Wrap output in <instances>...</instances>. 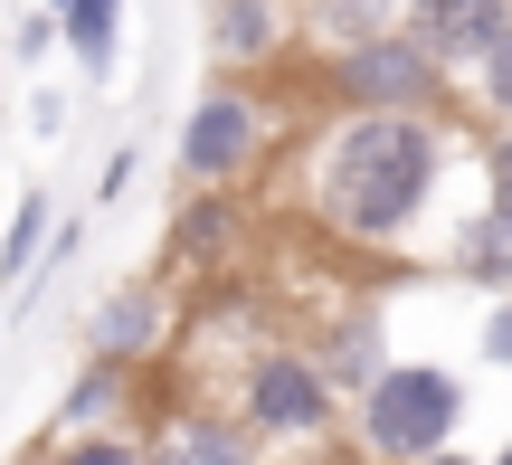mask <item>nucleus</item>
<instances>
[{
	"label": "nucleus",
	"instance_id": "f257e3e1",
	"mask_svg": "<svg viewBox=\"0 0 512 465\" xmlns=\"http://www.w3.org/2000/svg\"><path fill=\"white\" fill-rule=\"evenodd\" d=\"M446 171H456V124L427 114H323L294 143V209L351 257H389L437 228Z\"/></svg>",
	"mask_w": 512,
	"mask_h": 465
},
{
	"label": "nucleus",
	"instance_id": "f03ea898",
	"mask_svg": "<svg viewBox=\"0 0 512 465\" xmlns=\"http://www.w3.org/2000/svg\"><path fill=\"white\" fill-rule=\"evenodd\" d=\"M219 409L266 447V465H332V456H351V399L313 371V352L294 333L256 342L238 371L219 380Z\"/></svg>",
	"mask_w": 512,
	"mask_h": 465
},
{
	"label": "nucleus",
	"instance_id": "7ed1b4c3",
	"mask_svg": "<svg viewBox=\"0 0 512 465\" xmlns=\"http://www.w3.org/2000/svg\"><path fill=\"white\" fill-rule=\"evenodd\" d=\"M304 86H313V114H427V124L465 114V86L408 29H380L361 48H323L304 67Z\"/></svg>",
	"mask_w": 512,
	"mask_h": 465
},
{
	"label": "nucleus",
	"instance_id": "20e7f679",
	"mask_svg": "<svg viewBox=\"0 0 512 465\" xmlns=\"http://www.w3.org/2000/svg\"><path fill=\"white\" fill-rule=\"evenodd\" d=\"M465 447V380L446 361H389L351 399V465H427Z\"/></svg>",
	"mask_w": 512,
	"mask_h": 465
},
{
	"label": "nucleus",
	"instance_id": "39448f33",
	"mask_svg": "<svg viewBox=\"0 0 512 465\" xmlns=\"http://www.w3.org/2000/svg\"><path fill=\"white\" fill-rule=\"evenodd\" d=\"M285 124H275V95L247 86V76H209L181 114V143H171V171L181 190H247L256 171L275 162Z\"/></svg>",
	"mask_w": 512,
	"mask_h": 465
},
{
	"label": "nucleus",
	"instance_id": "423d86ee",
	"mask_svg": "<svg viewBox=\"0 0 512 465\" xmlns=\"http://www.w3.org/2000/svg\"><path fill=\"white\" fill-rule=\"evenodd\" d=\"M256 257V200L247 190H181L162 219V276L171 285H228Z\"/></svg>",
	"mask_w": 512,
	"mask_h": 465
},
{
	"label": "nucleus",
	"instance_id": "0eeeda50",
	"mask_svg": "<svg viewBox=\"0 0 512 465\" xmlns=\"http://www.w3.org/2000/svg\"><path fill=\"white\" fill-rule=\"evenodd\" d=\"M181 285L152 266V276H124L114 295L86 304V361H114V371H162L181 352Z\"/></svg>",
	"mask_w": 512,
	"mask_h": 465
},
{
	"label": "nucleus",
	"instance_id": "6e6552de",
	"mask_svg": "<svg viewBox=\"0 0 512 465\" xmlns=\"http://www.w3.org/2000/svg\"><path fill=\"white\" fill-rule=\"evenodd\" d=\"M285 333L313 352V371H323L342 399H361L370 380L389 371V323H380V304H370V295H351V304H313V314H294Z\"/></svg>",
	"mask_w": 512,
	"mask_h": 465
},
{
	"label": "nucleus",
	"instance_id": "1a4fd4ad",
	"mask_svg": "<svg viewBox=\"0 0 512 465\" xmlns=\"http://www.w3.org/2000/svg\"><path fill=\"white\" fill-rule=\"evenodd\" d=\"M304 48V29H294V0H209V57H219V76H247V86H266L285 57Z\"/></svg>",
	"mask_w": 512,
	"mask_h": 465
},
{
	"label": "nucleus",
	"instance_id": "9d476101",
	"mask_svg": "<svg viewBox=\"0 0 512 465\" xmlns=\"http://www.w3.org/2000/svg\"><path fill=\"white\" fill-rule=\"evenodd\" d=\"M399 29H408V38H418V48L465 86V76H475L484 57L512 38V0H408Z\"/></svg>",
	"mask_w": 512,
	"mask_h": 465
},
{
	"label": "nucleus",
	"instance_id": "9b49d317",
	"mask_svg": "<svg viewBox=\"0 0 512 465\" xmlns=\"http://www.w3.org/2000/svg\"><path fill=\"white\" fill-rule=\"evenodd\" d=\"M152 465H266V447L219 409V399H171V409H143Z\"/></svg>",
	"mask_w": 512,
	"mask_h": 465
},
{
	"label": "nucleus",
	"instance_id": "f8f14e48",
	"mask_svg": "<svg viewBox=\"0 0 512 465\" xmlns=\"http://www.w3.org/2000/svg\"><path fill=\"white\" fill-rule=\"evenodd\" d=\"M437 257H446V276H465L475 295H494V304L512 295V219H503V209L475 200V209L437 238Z\"/></svg>",
	"mask_w": 512,
	"mask_h": 465
},
{
	"label": "nucleus",
	"instance_id": "ddd939ff",
	"mask_svg": "<svg viewBox=\"0 0 512 465\" xmlns=\"http://www.w3.org/2000/svg\"><path fill=\"white\" fill-rule=\"evenodd\" d=\"M143 409V371H114V361H76L67 399H57L48 437H95V428H124Z\"/></svg>",
	"mask_w": 512,
	"mask_h": 465
},
{
	"label": "nucleus",
	"instance_id": "4468645a",
	"mask_svg": "<svg viewBox=\"0 0 512 465\" xmlns=\"http://www.w3.org/2000/svg\"><path fill=\"white\" fill-rule=\"evenodd\" d=\"M399 19H408V0H294V29H304L313 57L323 48H361V38L399 29Z\"/></svg>",
	"mask_w": 512,
	"mask_h": 465
},
{
	"label": "nucleus",
	"instance_id": "2eb2a0df",
	"mask_svg": "<svg viewBox=\"0 0 512 465\" xmlns=\"http://www.w3.org/2000/svg\"><path fill=\"white\" fill-rule=\"evenodd\" d=\"M57 29H67V57L86 67V86H114V67H124V0H67Z\"/></svg>",
	"mask_w": 512,
	"mask_h": 465
},
{
	"label": "nucleus",
	"instance_id": "dca6fc26",
	"mask_svg": "<svg viewBox=\"0 0 512 465\" xmlns=\"http://www.w3.org/2000/svg\"><path fill=\"white\" fill-rule=\"evenodd\" d=\"M48 238H57V209H48V190H29V200L10 209V228H0V295L48 266Z\"/></svg>",
	"mask_w": 512,
	"mask_h": 465
},
{
	"label": "nucleus",
	"instance_id": "f3484780",
	"mask_svg": "<svg viewBox=\"0 0 512 465\" xmlns=\"http://www.w3.org/2000/svg\"><path fill=\"white\" fill-rule=\"evenodd\" d=\"M38 465H152V437L143 428H95V437H48Z\"/></svg>",
	"mask_w": 512,
	"mask_h": 465
},
{
	"label": "nucleus",
	"instance_id": "a211bd4d",
	"mask_svg": "<svg viewBox=\"0 0 512 465\" xmlns=\"http://www.w3.org/2000/svg\"><path fill=\"white\" fill-rule=\"evenodd\" d=\"M465 86H475V124H484V133H512V38L484 57L475 76H465Z\"/></svg>",
	"mask_w": 512,
	"mask_h": 465
},
{
	"label": "nucleus",
	"instance_id": "6ab92c4d",
	"mask_svg": "<svg viewBox=\"0 0 512 465\" xmlns=\"http://www.w3.org/2000/svg\"><path fill=\"white\" fill-rule=\"evenodd\" d=\"M475 162H484V209L512 219V133H475Z\"/></svg>",
	"mask_w": 512,
	"mask_h": 465
},
{
	"label": "nucleus",
	"instance_id": "aec40b11",
	"mask_svg": "<svg viewBox=\"0 0 512 465\" xmlns=\"http://www.w3.org/2000/svg\"><path fill=\"white\" fill-rule=\"evenodd\" d=\"M57 48H67V29H57V10H29V19L10 29V57H19V67H38V57H57Z\"/></svg>",
	"mask_w": 512,
	"mask_h": 465
},
{
	"label": "nucleus",
	"instance_id": "412c9836",
	"mask_svg": "<svg viewBox=\"0 0 512 465\" xmlns=\"http://www.w3.org/2000/svg\"><path fill=\"white\" fill-rule=\"evenodd\" d=\"M133 181H143V143H114V152H105V171H95V209H114Z\"/></svg>",
	"mask_w": 512,
	"mask_h": 465
},
{
	"label": "nucleus",
	"instance_id": "4be33fe9",
	"mask_svg": "<svg viewBox=\"0 0 512 465\" xmlns=\"http://www.w3.org/2000/svg\"><path fill=\"white\" fill-rule=\"evenodd\" d=\"M29 133H67V95H57V86L29 95Z\"/></svg>",
	"mask_w": 512,
	"mask_h": 465
},
{
	"label": "nucleus",
	"instance_id": "5701e85b",
	"mask_svg": "<svg viewBox=\"0 0 512 465\" xmlns=\"http://www.w3.org/2000/svg\"><path fill=\"white\" fill-rule=\"evenodd\" d=\"M484 361H503V371H512V295L494 304V323H484Z\"/></svg>",
	"mask_w": 512,
	"mask_h": 465
},
{
	"label": "nucleus",
	"instance_id": "b1692460",
	"mask_svg": "<svg viewBox=\"0 0 512 465\" xmlns=\"http://www.w3.org/2000/svg\"><path fill=\"white\" fill-rule=\"evenodd\" d=\"M427 465H484V456L475 447H446V456H427Z\"/></svg>",
	"mask_w": 512,
	"mask_h": 465
},
{
	"label": "nucleus",
	"instance_id": "393cba45",
	"mask_svg": "<svg viewBox=\"0 0 512 465\" xmlns=\"http://www.w3.org/2000/svg\"><path fill=\"white\" fill-rule=\"evenodd\" d=\"M38 10H67V0H38Z\"/></svg>",
	"mask_w": 512,
	"mask_h": 465
},
{
	"label": "nucleus",
	"instance_id": "a878e982",
	"mask_svg": "<svg viewBox=\"0 0 512 465\" xmlns=\"http://www.w3.org/2000/svg\"><path fill=\"white\" fill-rule=\"evenodd\" d=\"M29 465H38V456H29Z\"/></svg>",
	"mask_w": 512,
	"mask_h": 465
}]
</instances>
